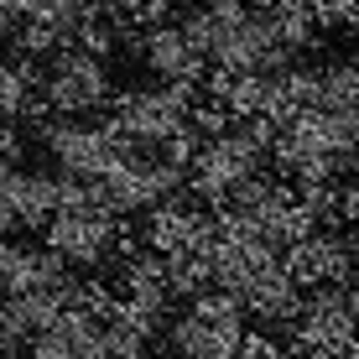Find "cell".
<instances>
[{
    "mask_svg": "<svg viewBox=\"0 0 359 359\" xmlns=\"http://www.w3.org/2000/svg\"><path fill=\"white\" fill-rule=\"evenodd\" d=\"M0 203L21 219V229H47L57 214V172H27L11 167L6 188H0Z\"/></svg>",
    "mask_w": 359,
    "mask_h": 359,
    "instance_id": "obj_8",
    "label": "cell"
},
{
    "mask_svg": "<svg viewBox=\"0 0 359 359\" xmlns=\"http://www.w3.org/2000/svg\"><path fill=\"white\" fill-rule=\"evenodd\" d=\"M339 224L359 229V182H344V193H339Z\"/></svg>",
    "mask_w": 359,
    "mask_h": 359,
    "instance_id": "obj_16",
    "label": "cell"
},
{
    "mask_svg": "<svg viewBox=\"0 0 359 359\" xmlns=\"http://www.w3.org/2000/svg\"><path fill=\"white\" fill-rule=\"evenodd\" d=\"M208 63L224 68V73H276V68L292 63V53L276 42V32H271V21L261 11H250V16H240L234 27L219 32Z\"/></svg>",
    "mask_w": 359,
    "mask_h": 359,
    "instance_id": "obj_4",
    "label": "cell"
},
{
    "mask_svg": "<svg viewBox=\"0 0 359 359\" xmlns=\"http://www.w3.org/2000/svg\"><path fill=\"white\" fill-rule=\"evenodd\" d=\"M167 349L172 359H240L245 339V302L234 292H198L188 302V313L167 323Z\"/></svg>",
    "mask_w": 359,
    "mask_h": 359,
    "instance_id": "obj_1",
    "label": "cell"
},
{
    "mask_svg": "<svg viewBox=\"0 0 359 359\" xmlns=\"http://www.w3.org/2000/svg\"><path fill=\"white\" fill-rule=\"evenodd\" d=\"M36 83H42V73H36L32 57H16V63L0 57V115H16L21 120V109H27V99H32Z\"/></svg>",
    "mask_w": 359,
    "mask_h": 359,
    "instance_id": "obj_11",
    "label": "cell"
},
{
    "mask_svg": "<svg viewBox=\"0 0 359 359\" xmlns=\"http://www.w3.org/2000/svg\"><path fill=\"white\" fill-rule=\"evenodd\" d=\"M349 172H354V177H349V182H359V156H354V167H349Z\"/></svg>",
    "mask_w": 359,
    "mask_h": 359,
    "instance_id": "obj_20",
    "label": "cell"
},
{
    "mask_svg": "<svg viewBox=\"0 0 359 359\" xmlns=\"http://www.w3.org/2000/svg\"><path fill=\"white\" fill-rule=\"evenodd\" d=\"M11 36H16V53H21V57H32V63H36V57H53L57 47H68L63 36H57V32H53V27H47V21H42V16L21 21V27L11 32Z\"/></svg>",
    "mask_w": 359,
    "mask_h": 359,
    "instance_id": "obj_13",
    "label": "cell"
},
{
    "mask_svg": "<svg viewBox=\"0 0 359 359\" xmlns=\"http://www.w3.org/2000/svg\"><path fill=\"white\" fill-rule=\"evenodd\" d=\"M240 302H245V318H255L261 328L271 333H292V323L302 318V302H307V292L297 287V281L287 276V266H271L261 271V276L250 281V287L240 292Z\"/></svg>",
    "mask_w": 359,
    "mask_h": 359,
    "instance_id": "obj_6",
    "label": "cell"
},
{
    "mask_svg": "<svg viewBox=\"0 0 359 359\" xmlns=\"http://www.w3.org/2000/svg\"><path fill=\"white\" fill-rule=\"evenodd\" d=\"M0 6H6V11H11V21H16V27H21V21H32L36 11L47 6V0H0Z\"/></svg>",
    "mask_w": 359,
    "mask_h": 359,
    "instance_id": "obj_17",
    "label": "cell"
},
{
    "mask_svg": "<svg viewBox=\"0 0 359 359\" xmlns=\"http://www.w3.org/2000/svg\"><path fill=\"white\" fill-rule=\"evenodd\" d=\"M198 104L193 89H172V83H130L109 99V120L130 135L135 146H162L172 130L188 120Z\"/></svg>",
    "mask_w": 359,
    "mask_h": 359,
    "instance_id": "obj_3",
    "label": "cell"
},
{
    "mask_svg": "<svg viewBox=\"0 0 359 359\" xmlns=\"http://www.w3.org/2000/svg\"><path fill=\"white\" fill-rule=\"evenodd\" d=\"M42 94L53 115H94L115 99V79H109V57H94L83 47H57L47 57Z\"/></svg>",
    "mask_w": 359,
    "mask_h": 359,
    "instance_id": "obj_2",
    "label": "cell"
},
{
    "mask_svg": "<svg viewBox=\"0 0 359 359\" xmlns=\"http://www.w3.org/2000/svg\"><path fill=\"white\" fill-rule=\"evenodd\" d=\"M99 359H146V339L109 318V323L99 328Z\"/></svg>",
    "mask_w": 359,
    "mask_h": 359,
    "instance_id": "obj_14",
    "label": "cell"
},
{
    "mask_svg": "<svg viewBox=\"0 0 359 359\" xmlns=\"http://www.w3.org/2000/svg\"><path fill=\"white\" fill-rule=\"evenodd\" d=\"M167 6H172V0H146V27H156V21H167Z\"/></svg>",
    "mask_w": 359,
    "mask_h": 359,
    "instance_id": "obj_18",
    "label": "cell"
},
{
    "mask_svg": "<svg viewBox=\"0 0 359 359\" xmlns=\"http://www.w3.org/2000/svg\"><path fill=\"white\" fill-rule=\"evenodd\" d=\"M318 109H359V63L333 57L318 68Z\"/></svg>",
    "mask_w": 359,
    "mask_h": 359,
    "instance_id": "obj_10",
    "label": "cell"
},
{
    "mask_svg": "<svg viewBox=\"0 0 359 359\" xmlns=\"http://www.w3.org/2000/svg\"><path fill=\"white\" fill-rule=\"evenodd\" d=\"M302 109H318V68H302V63H287L271 73V89H266V120L287 126Z\"/></svg>",
    "mask_w": 359,
    "mask_h": 359,
    "instance_id": "obj_9",
    "label": "cell"
},
{
    "mask_svg": "<svg viewBox=\"0 0 359 359\" xmlns=\"http://www.w3.org/2000/svg\"><path fill=\"white\" fill-rule=\"evenodd\" d=\"M68 276H73V266L53 245H11L6 240V250H0V292L6 297L57 287V281H68Z\"/></svg>",
    "mask_w": 359,
    "mask_h": 359,
    "instance_id": "obj_7",
    "label": "cell"
},
{
    "mask_svg": "<svg viewBox=\"0 0 359 359\" xmlns=\"http://www.w3.org/2000/svg\"><path fill=\"white\" fill-rule=\"evenodd\" d=\"M141 63L151 68V79L172 83V89H193V94L203 89L208 68H214L208 53H198L177 21H156V27L141 32Z\"/></svg>",
    "mask_w": 359,
    "mask_h": 359,
    "instance_id": "obj_5",
    "label": "cell"
},
{
    "mask_svg": "<svg viewBox=\"0 0 359 359\" xmlns=\"http://www.w3.org/2000/svg\"><path fill=\"white\" fill-rule=\"evenodd\" d=\"M27 156V135L16 115H0V162H21Z\"/></svg>",
    "mask_w": 359,
    "mask_h": 359,
    "instance_id": "obj_15",
    "label": "cell"
},
{
    "mask_svg": "<svg viewBox=\"0 0 359 359\" xmlns=\"http://www.w3.org/2000/svg\"><path fill=\"white\" fill-rule=\"evenodd\" d=\"M11 167H16V162H0V188H6V177H11Z\"/></svg>",
    "mask_w": 359,
    "mask_h": 359,
    "instance_id": "obj_19",
    "label": "cell"
},
{
    "mask_svg": "<svg viewBox=\"0 0 359 359\" xmlns=\"http://www.w3.org/2000/svg\"><path fill=\"white\" fill-rule=\"evenodd\" d=\"M0 359H21V354H11V349H0Z\"/></svg>",
    "mask_w": 359,
    "mask_h": 359,
    "instance_id": "obj_21",
    "label": "cell"
},
{
    "mask_svg": "<svg viewBox=\"0 0 359 359\" xmlns=\"http://www.w3.org/2000/svg\"><path fill=\"white\" fill-rule=\"evenodd\" d=\"M323 146L339 156H359V109H318Z\"/></svg>",
    "mask_w": 359,
    "mask_h": 359,
    "instance_id": "obj_12",
    "label": "cell"
}]
</instances>
